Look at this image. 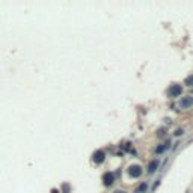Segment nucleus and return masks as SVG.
<instances>
[{
  "mask_svg": "<svg viewBox=\"0 0 193 193\" xmlns=\"http://www.w3.org/2000/svg\"><path fill=\"white\" fill-rule=\"evenodd\" d=\"M142 168H140L139 164H131L130 168H128V175L131 178H139L140 175H142Z\"/></svg>",
  "mask_w": 193,
  "mask_h": 193,
  "instance_id": "obj_1",
  "label": "nucleus"
},
{
  "mask_svg": "<svg viewBox=\"0 0 193 193\" xmlns=\"http://www.w3.org/2000/svg\"><path fill=\"white\" fill-rule=\"evenodd\" d=\"M193 106V96H183V98L180 100V103H178V107L180 109H189V107H192Z\"/></svg>",
  "mask_w": 193,
  "mask_h": 193,
  "instance_id": "obj_2",
  "label": "nucleus"
},
{
  "mask_svg": "<svg viewBox=\"0 0 193 193\" xmlns=\"http://www.w3.org/2000/svg\"><path fill=\"white\" fill-rule=\"evenodd\" d=\"M181 94H183V86L181 85H172L169 87V96H172V98L181 96Z\"/></svg>",
  "mask_w": 193,
  "mask_h": 193,
  "instance_id": "obj_3",
  "label": "nucleus"
},
{
  "mask_svg": "<svg viewBox=\"0 0 193 193\" xmlns=\"http://www.w3.org/2000/svg\"><path fill=\"white\" fill-rule=\"evenodd\" d=\"M113 183H115V173L113 172H106L103 175V184L106 187H110Z\"/></svg>",
  "mask_w": 193,
  "mask_h": 193,
  "instance_id": "obj_4",
  "label": "nucleus"
},
{
  "mask_svg": "<svg viewBox=\"0 0 193 193\" xmlns=\"http://www.w3.org/2000/svg\"><path fill=\"white\" fill-rule=\"evenodd\" d=\"M104 160H106V152H104L103 150H98V151L94 152V162L96 164H101Z\"/></svg>",
  "mask_w": 193,
  "mask_h": 193,
  "instance_id": "obj_5",
  "label": "nucleus"
},
{
  "mask_svg": "<svg viewBox=\"0 0 193 193\" xmlns=\"http://www.w3.org/2000/svg\"><path fill=\"white\" fill-rule=\"evenodd\" d=\"M157 168H159V160H152V162L150 163V166H148V172L152 173V172L157 171Z\"/></svg>",
  "mask_w": 193,
  "mask_h": 193,
  "instance_id": "obj_6",
  "label": "nucleus"
},
{
  "mask_svg": "<svg viewBox=\"0 0 193 193\" xmlns=\"http://www.w3.org/2000/svg\"><path fill=\"white\" fill-rule=\"evenodd\" d=\"M169 145H171V142H166L164 145H160V146H157V148H155V152H157V154H162V152H164V151L168 150V148H169Z\"/></svg>",
  "mask_w": 193,
  "mask_h": 193,
  "instance_id": "obj_7",
  "label": "nucleus"
},
{
  "mask_svg": "<svg viewBox=\"0 0 193 193\" xmlns=\"http://www.w3.org/2000/svg\"><path fill=\"white\" fill-rule=\"evenodd\" d=\"M146 187H148V186H146V183L140 184V186H139V189H137V190H136L134 193H142V192H145V190H146Z\"/></svg>",
  "mask_w": 193,
  "mask_h": 193,
  "instance_id": "obj_8",
  "label": "nucleus"
},
{
  "mask_svg": "<svg viewBox=\"0 0 193 193\" xmlns=\"http://www.w3.org/2000/svg\"><path fill=\"white\" fill-rule=\"evenodd\" d=\"M184 83H186L187 86H190V87H193V76H189V77L186 78V82H184Z\"/></svg>",
  "mask_w": 193,
  "mask_h": 193,
  "instance_id": "obj_9",
  "label": "nucleus"
},
{
  "mask_svg": "<svg viewBox=\"0 0 193 193\" xmlns=\"http://www.w3.org/2000/svg\"><path fill=\"white\" fill-rule=\"evenodd\" d=\"M183 134H184V130H181V128H178L175 131V136H183Z\"/></svg>",
  "mask_w": 193,
  "mask_h": 193,
  "instance_id": "obj_10",
  "label": "nucleus"
},
{
  "mask_svg": "<svg viewBox=\"0 0 193 193\" xmlns=\"http://www.w3.org/2000/svg\"><path fill=\"white\" fill-rule=\"evenodd\" d=\"M62 189H64V192H65V193H69V186H68V184H64Z\"/></svg>",
  "mask_w": 193,
  "mask_h": 193,
  "instance_id": "obj_11",
  "label": "nucleus"
},
{
  "mask_svg": "<svg viewBox=\"0 0 193 193\" xmlns=\"http://www.w3.org/2000/svg\"><path fill=\"white\" fill-rule=\"evenodd\" d=\"M115 193H125V192H124V190H116Z\"/></svg>",
  "mask_w": 193,
  "mask_h": 193,
  "instance_id": "obj_12",
  "label": "nucleus"
},
{
  "mask_svg": "<svg viewBox=\"0 0 193 193\" xmlns=\"http://www.w3.org/2000/svg\"><path fill=\"white\" fill-rule=\"evenodd\" d=\"M51 193H59V192H57L56 189H53V190H51Z\"/></svg>",
  "mask_w": 193,
  "mask_h": 193,
  "instance_id": "obj_13",
  "label": "nucleus"
}]
</instances>
